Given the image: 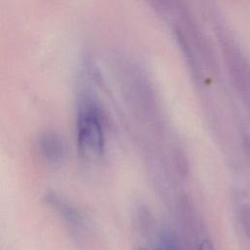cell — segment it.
Segmentation results:
<instances>
[{"mask_svg":"<svg viewBox=\"0 0 250 250\" xmlns=\"http://www.w3.org/2000/svg\"><path fill=\"white\" fill-rule=\"evenodd\" d=\"M76 135L78 149L84 157L96 159L102 155L104 146V129L99 112L94 105L86 103L80 104Z\"/></svg>","mask_w":250,"mask_h":250,"instance_id":"cell-1","label":"cell"},{"mask_svg":"<svg viewBox=\"0 0 250 250\" xmlns=\"http://www.w3.org/2000/svg\"><path fill=\"white\" fill-rule=\"evenodd\" d=\"M37 146L41 156L51 165H59L65 157V144L62 137L54 131L41 133L37 140Z\"/></svg>","mask_w":250,"mask_h":250,"instance_id":"cell-2","label":"cell"},{"mask_svg":"<svg viewBox=\"0 0 250 250\" xmlns=\"http://www.w3.org/2000/svg\"><path fill=\"white\" fill-rule=\"evenodd\" d=\"M46 200L48 201V203L54 207L60 214L61 216H62L65 220L73 223V222H77L78 220V215L76 213V211L66 202L63 200V198L60 197L59 195H57L54 192L48 193L46 194Z\"/></svg>","mask_w":250,"mask_h":250,"instance_id":"cell-3","label":"cell"},{"mask_svg":"<svg viewBox=\"0 0 250 250\" xmlns=\"http://www.w3.org/2000/svg\"><path fill=\"white\" fill-rule=\"evenodd\" d=\"M156 250H181V247L173 232L164 229L159 233Z\"/></svg>","mask_w":250,"mask_h":250,"instance_id":"cell-4","label":"cell"},{"mask_svg":"<svg viewBox=\"0 0 250 250\" xmlns=\"http://www.w3.org/2000/svg\"><path fill=\"white\" fill-rule=\"evenodd\" d=\"M198 250H215V248L209 239H204L199 243Z\"/></svg>","mask_w":250,"mask_h":250,"instance_id":"cell-5","label":"cell"},{"mask_svg":"<svg viewBox=\"0 0 250 250\" xmlns=\"http://www.w3.org/2000/svg\"><path fill=\"white\" fill-rule=\"evenodd\" d=\"M141 250H145V249H141Z\"/></svg>","mask_w":250,"mask_h":250,"instance_id":"cell-6","label":"cell"}]
</instances>
